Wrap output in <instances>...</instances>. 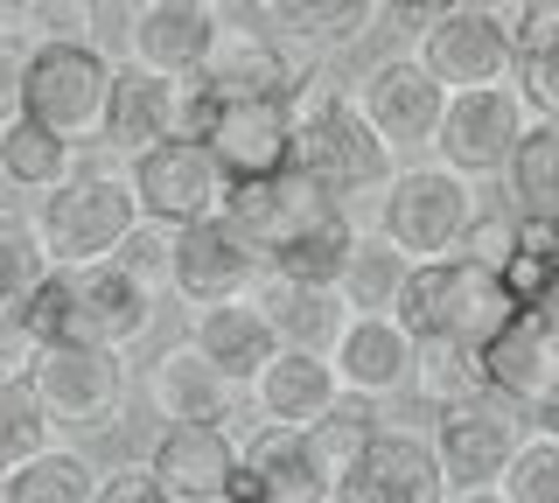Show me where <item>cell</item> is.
Segmentation results:
<instances>
[{"label":"cell","instance_id":"obj_12","mask_svg":"<svg viewBox=\"0 0 559 503\" xmlns=\"http://www.w3.org/2000/svg\"><path fill=\"white\" fill-rule=\"evenodd\" d=\"M266 280V252L245 245L224 217L189 224L168 238V294L189 308H224V301H252Z\"/></svg>","mask_w":559,"mask_h":503},{"label":"cell","instance_id":"obj_11","mask_svg":"<svg viewBox=\"0 0 559 503\" xmlns=\"http://www.w3.org/2000/svg\"><path fill=\"white\" fill-rule=\"evenodd\" d=\"M127 182H133L140 224H162V231H189V224L224 217V196H231L217 154L203 141H162V147L133 154Z\"/></svg>","mask_w":559,"mask_h":503},{"label":"cell","instance_id":"obj_22","mask_svg":"<svg viewBox=\"0 0 559 503\" xmlns=\"http://www.w3.org/2000/svg\"><path fill=\"white\" fill-rule=\"evenodd\" d=\"M154 482L168 503H224L238 476V433L231 427H162L147 447Z\"/></svg>","mask_w":559,"mask_h":503},{"label":"cell","instance_id":"obj_15","mask_svg":"<svg viewBox=\"0 0 559 503\" xmlns=\"http://www.w3.org/2000/svg\"><path fill=\"white\" fill-rule=\"evenodd\" d=\"M349 98H357L364 127L392 154L399 147H433V127H441V106H448V92L419 71L413 57H378L371 71L349 84Z\"/></svg>","mask_w":559,"mask_h":503},{"label":"cell","instance_id":"obj_14","mask_svg":"<svg viewBox=\"0 0 559 503\" xmlns=\"http://www.w3.org/2000/svg\"><path fill=\"white\" fill-rule=\"evenodd\" d=\"M203 147L217 154L224 182H266L294 168V98H217Z\"/></svg>","mask_w":559,"mask_h":503},{"label":"cell","instance_id":"obj_5","mask_svg":"<svg viewBox=\"0 0 559 503\" xmlns=\"http://www.w3.org/2000/svg\"><path fill=\"white\" fill-rule=\"evenodd\" d=\"M22 378L43 398L49 427H78V433L119 427V412L133 398L127 350H105V343H43V350L22 357Z\"/></svg>","mask_w":559,"mask_h":503},{"label":"cell","instance_id":"obj_40","mask_svg":"<svg viewBox=\"0 0 559 503\" xmlns=\"http://www.w3.org/2000/svg\"><path fill=\"white\" fill-rule=\"evenodd\" d=\"M511 84L524 92V106H532V119H552V127H559V22H552L546 36H538V43L518 57Z\"/></svg>","mask_w":559,"mask_h":503},{"label":"cell","instance_id":"obj_13","mask_svg":"<svg viewBox=\"0 0 559 503\" xmlns=\"http://www.w3.org/2000/svg\"><path fill=\"white\" fill-rule=\"evenodd\" d=\"M433 462L448 476V496H468V490H497L503 468H511L524 427L518 412H503L497 398H476V406H441L433 412Z\"/></svg>","mask_w":559,"mask_h":503},{"label":"cell","instance_id":"obj_29","mask_svg":"<svg viewBox=\"0 0 559 503\" xmlns=\"http://www.w3.org/2000/svg\"><path fill=\"white\" fill-rule=\"evenodd\" d=\"M384 433V412H378V398H357V392H336V406L322 412V420L308 427V455L314 468H322V482L336 490V482L357 468L364 455H371V441Z\"/></svg>","mask_w":559,"mask_h":503},{"label":"cell","instance_id":"obj_23","mask_svg":"<svg viewBox=\"0 0 559 503\" xmlns=\"http://www.w3.org/2000/svg\"><path fill=\"white\" fill-rule=\"evenodd\" d=\"M413 350L419 343L406 336L399 315H349V328L336 336V350H329V371L357 398H392V392L413 385Z\"/></svg>","mask_w":559,"mask_h":503},{"label":"cell","instance_id":"obj_45","mask_svg":"<svg viewBox=\"0 0 559 503\" xmlns=\"http://www.w3.org/2000/svg\"><path fill=\"white\" fill-rule=\"evenodd\" d=\"M28 36H14V28H0V127L8 119H22V84H28Z\"/></svg>","mask_w":559,"mask_h":503},{"label":"cell","instance_id":"obj_44","mask_svg":"<svg viewBox=\"0 0 559 503\" xmlns=\"http://www.w3.org/2000/svg\"><path fill=\"white\" fill-rule=\"evenodd\" d=\"M98 503H168V490L154 482L147 462H119V468H98Z\"/></svg>","mask_w":559,"mask_h":503},{"label":"cell","instance_id":"obj_17","mask_svg":"<svg viewBox=\"0 0 559 503\" xmlns=\"http://www.w3.org/2000/svg\"><path fill=\"white\" fill-rule=\"evenodd\" d=\"M70 294H78V343H105V350H133L154 328L168 294H154L140 273H127L119 259L98 266H70Z\"/></svg>","mask_w":559,"mask_h":503},{"label":"cell","instance_id":"obj_48","mask_svg":"<svg viewBox=\"0 0 559 503\" xmlns=\"http://www.w3.org/2000/svg\"><path fill=\"white\" fill-rule=\"evenodd\" d=\"M0 28H14V0H0Z\"/></svg>","mask_w":559,"mask_h":503},{"label":"cell","instance_id":"obj_38","mask_svg":"<svg viewBox=\"0 0 559 503\" xmlns=\"http://www.w3.org/2000/svg\"><path fill=\"white\" fill-rule=\"evenodd\" d=\"M14 36H28V49H98V0H14Z\"/></svg>","mask_w":559,"mask_h":503},{"label":"cell","instance_id":"obj_10","mask_svg":"<svg viewBox=\"0 0 559 503\" xmlns=\"http://www.w3.org/2000/svg\"><path fill=\"white\" fill-rule=\"evenodd\" d=\"M314 71H322V63H314V49L273 36L266 22L217 14V43H210L197 84H203L210 98H294Z\"/></svg>","mask_w":559,"mask_h":503},{"label":"cell","instance_id":"obj_7","mask_svg":"<svg viewBox=\"0 0 559 503\" xmlns=\"http://www.w3.org/2000/svg\"><path fill=\"white\" fill-rule=\"evenodd\" d=\"M217 98L197 77H154L133 63H112V106H105V133L98 147H112L119 161L162 147V141H203Z\"/></svg>","mask_w":559,"mask_h":503},{"label":"cell","instance_id":"obj_33","mask_svg":"<svg viewBox=\"0 0 559 503\" xmlns=\"http://www.w3.org/2000/svg\"><path fill=\"white\" fill-rule=\"evenodd\" d=\"M503 182H511L518 217L559 224V127H552V119H532V127H524L511 168H503Z\"/></svg>","mask_w":559,"mask_h":503},{"label":"cell","instance_id":"obj_36","mask_svg":"<svg viewBox=\"0 0 559 503\" xmlns=\"http://www.w3.org/2000/svg\"><path fill=\"white\" fill-rule=\"evenodd\" d=\"M43 447H57V427H49L43 398L28 392L22 371H0V482H8L14 468H28Z\"/></svg>","mask_w":559,"mask_h":503},{"label":"cell","instance_id":"obj_32","mask_svg":"<svg viewBox=\"0 0 559 503\" xmlns=\"http://www.w3.org/2000/svg\"><path fill=\"white\" fill-rule=\"evenodd\" d=\"M413 392L427 398L433 412L489 398V385H483V343H448V336L419 343V350H413Z\"/></svg>","mask_w":559,"mask_h":503},{"label":"cell","instance_id":"obj_24","mask_svg":"<svg viewBox=\"0 0 559 503\" xmlns=\"http://www.w3.org/2000/svg\"><path fill=\"white\" fill-rule=\"evenodd\" d=\"M147 406L162 412L168 427H231L238 385L217 363H203L189 343H168V350L147 363Z\"/></svg>","mask_w":559,"mask_h":503},{"label":"cell","instance_id":"obj_39","mask_svg":"<svg viewBox=\"0 0 559 503\" xmlns=\"http://www.w3.org/2000/svg\"><path fill=\"white\" fill-rule=\"evenodd\" d=\"M497 490H503V503H559V441L552 433H524Z\"/></svg>","mask_w":559,"mask_h":503},{"label":"cell","instance_id":"obj_35","mask_svg":"<svg viewBox=\"0 0 559 503\" xmlns=\"http://www.w3.org/2000/svg\"><path fill=\"white\" fill-rule=\"evenodd\" d=\"M406 273H413V266H406L392 245H384L378 231H371V238L357 231V252H349L336 294L349 301V315H392V308H399V287H406Z\"/></svg>","mask_w":559,"mask_h":503},{"label":"cell","instance_id":"obj_30","mask_svg":"<svg viewBox=\"0 0 559 503\" xmlns=\"http://www.w3.org/2000/svg\"><path fill=\"white\" fill-rule=\"evenodd\" d=\"M349 252H357V224H349V211H329L322 224H308L301 238H287L280 252H266V273L273 280H294V287H336Z\"/></svg>","mask_w":559,"mask_h":503},{"label":"cell","instance_id":"obj_47","mask_svg":"<svg viewBox=\"0 0 559 503\" xmlns=\"http://www.w3.org/2000/svg\"><path fill=\"white\" fill-rule=\"evenodd\" d=\"M454 503H503V490H468V496H454Z\"/></svg>","mask_w":559,"mask_h":503},{"label":"cell","instance_id":"obj_9","mask_svg":"<svg viewBox=\"0 0 559 503\" xmlns=\"http://www.w3.org/2000/svg\"><path fill=\"white\" fill-rule=\"evenodd\" d=\"M532 127V106L511 77L503 84H476V92H448L441 106V127H433V161L454 168V176L483 182V176H503L511 154Z\"/></svg>","mask_w":559,"mask_h":503},{"label":"cell","instance_id":"obj_46","mask_svg":"<svg viewBox=\"0 0 559 503\" xmlns=\"http://www.w3.org/2000/svg\"><path fill=\"white\" fill-rule=\"evenodd\" d=\"M384 14H392V28H406V36L419 43L427 28H441L454 14V0H384Z\"/></svg>","mask_w":559,"mask_h":503},{"label":"cell","instance_id":"obj_19","mask_svg":"<svg viewBox=\"0 0 559 503\" xmlns=\"http://www.w3.org/2000/svg\"><path fill=\"white\" fill-rule=\"evenodd\" d=\"M217 43V0H140L127 22V63L154 77H197Z\"/></svg>","mask_w":559,"mask_h":503},{"label":"cell","instance_id":"obj_37","mask_svg":"<svg viewBox=\"0 0 559 503\" xmlns=\"http://www.w3.org/2000/svg\"><path fill=\"white\" fill-rule=\"evenodd\" d=\"M49 273V259H43V238H35V224L22 211H8L0 203V322L14 328V315H22V301H28V287Z\"/></svg>","mask_w":559,"mask_h":503},{"label":"cell","instance_id":"obj_31","mask_svg":"<svg viewBox=\"0 0 559 503\" xmlns=\"http://www.w3.org/2000/svg\"><path fill=\"white\" fill-rule=\"evenodd\" d=\"M78 176V147H63L57 133H43L35 119H8L0 127V182L8 189H35L49 196L57 182Z\"/></svg>","mask_w":559,"mask_h":503},{"label":"cell","instance_id":"obj_20","mask_svg":"<svg viewBox=\"0 0 559 503\" xmlns=\"http://www.w3.org/2000/svg\"><path fill=\"white\" fill-rule=\"evenodd\" d=\"M336 490L322 482V468L308 455V433L294 427H266L259 420L238 441V476L224 503H329Z\"/></svg>","mask_w":559,"mask_h":503},{"label":"cell","instance_id":"obj_49","mask_svg":"<svg viewBox=\"0 0 559 503\" xmlns=\"http://www.w3.org/2000/svg\"><path fill=\"white\" fill-rule=\"evenodd\" d=\"M552 259H559V224H552Z\"/></svg>","mask_w":559,"mask_h":503},{"label":"cell","instance_id":"obj_41","mask_svg":"<svg viewBox=\"0 0 559 503\" xmlns=\"http://www.w3.org/2000/svg\"><path fill=\"white\" fill-rule=\"evenodd\" d=\"M483 14L503 28V43L524 57V49H532V43L559 22V0H483Z\"/></svg>","mask_w":559,"mask_h":503},{"label":"cell","instance_id":"obj_42","mask_svg":"<svg viewBox=\"0 0 559 503\" xmlns=\"http://www.w3.org/2000/svg\"><path fill=\"white\" fill-rule=\"evenodd\" d=\"M168 238H175V231H162V224H133V238H127L112 259H119L127 273H140L154 294H168Z\"/></svg>","mask_w":559,"mask_h":503},{"label":"cell","instance_id":"obj_21","mask_svg":"<svg viewBox=\"0 0 559 503\" xmlns=\"http://www.w3.org/2000/svg\"><path fill=\"white\" fill-rule=\"evenodd\" d=\"M329 211H343V203H329L301 168H280L266 182H231V196H224V224L259 252H280L287 238H301L308 224H322Z\"/></svg>","mask_w":559,"mask_h":503},{"label":"cell","instance_id":"obj_3","mask_svg":"<svg viewBox=\"0 0 559 503\" xmlns=\"http://www.w3.org/2000/svg\"><path fill=\"white\" fill-rule=\"evenodd\" d=\"M476 211L483 203L468 176H454L441 161H413V168H392V182L378 189V238L406 266H427V259L462 252Z\"/></svg>","mask_w":559,"mask_h":503},{"label":"cell","instance_id":"obj_8","mask_svg":"<svg viewBox=\"0 0 559 503\" xmlns=\"http://www.w3.org/2000/svg\"><path fill=\"white\" fill-rule=\"evenodd\" d=\"M483 385L503 412H518L524 433L552 420L559 412V315L552 308H518L483 343Z\"/></svg>","mask_w":559,"mask_h":503},{"label":"cell","instance_id":"obj_43","mask_svg":"<svg viewBox=\"0 0 559 503\" xmlns=\"http://www.w3.org/2000/svg\"><path fill=\"white\" fill-rule=\"evenodd\" d=\"M511 252H518V217H503V211H476V224H468V238H462V259H476V266L497 273Z\"/></svg>","mask_w":559,"mask_h":503},{"label":"cell","instance_id":"obj_4","mask_svg":"<svg viewBox=\"0 0 559 503\" xmlns=\"http://www.w3.org/2000/svg\"><path fill=\"white\" fill-rule=\"evenodd\" d=\"M399 322H406L413 343H489L503 322L518 315L511 294H503V280L489 266H476V259L448 252V259H427V266L406 273V287H399Z\"/></svg>","mask_w":559,"mask_h":503},{"label":"cell","instance_id":"obj_27","mask_svg":"<svg viewBox=\"0 0 559 503\" xmlns=\"http://www.w3.org/2000/svg\"><path fill=\"white\" fill-rule=\"evenodd\" d=\"M336 392H343V385H336V371H329V357L280 350L266 371H259L252 406H259V420H266V427H294V433H308L329 406H336Z\"/></svg>","mask_w":559,"mask_h":503},{"label":"cell","instance_id":"obj_16","mask_svg":"<svg viewBox=\"0 0 559 503\" xmlns=\"http://www.w3.org/2000/svg\"><path fill=\"white\" fill-rule=\"evenodd\" d=\"M329 503H448V476L419 427H384Z\"/></svg>","mask_w":559,"mask_h":503},{"label":"cell","instance_id":"obj_2","mask_svg":"<svg viewBox=\"0 0 559 503\" xmlns=\"http://www.w3.org/2000/svg\"><path fill=\"white\" fill-rule=\"evenodd\" d=\"M28 224L43 238V259L70 273V266H98V259H112L127 245L140 224V203H133L127 168H78L49 196H35Z\"/></svg>","mask_w":559,"mask_h":503},{"label":"cell","instance_id":"obj_28","mask_svg":"<svg viewBox=\"0 0 559 503\" xmlns=\"http://www.w3.org/2000/svg\"><path fill=\"white\" fill-rule=\"evenodd\" d=\"M252 14L273 36H287V43L322 57V49H349V43L371 36L384 0H252Z\"/></svg>","mask_w":559,"mask_h":503},{"label":"cell","instance_id":"obj_26","mask_svg":"<svg viewBox=\"0 0 559 503\" xmlns=\"http://www.w3.org/2000/svg\"><path fill=\"white\" fill-rule=\"evenodd\" d=\"M259 315L273 322L280 350H308V357H329L336 350V336L349 328V301L336 287H294V280H259Z\"/></svg>","mask_w":559,"mask_h":503},{"label":"cell","instance_id":"obj_25","mask_svg":"<svg viewBox=\"0 0 559 503\" xmlns=\"http://www.w3.org/2000/svg\"><path fill=\"white\" fill-rule=\"evenodd\" d=\"M189 350L203 363H217L238 392H252L259 371L280 357V336H273V322L259 315V301H224V308H197V315H189Z\"/></svg>","mask_w":559,"mask_h":503},{"label":"cell","instance_id":"obj_1","mask_svg":"<svg viewBox=\"0 0 559 503\" xmlns=\"http://www.w3.org/2000/svg\"><path fill=\"white\" fill-rule=\"evenodd\" d=\"M294 168H301L329 203L371 196V189L392 182V147L364 127L349 84L329 77V71H314L301 92H294Z\"/></svg>","mask_w":559,"mask_h":503},{"label":"cell","instance_id":"obj_18","mask_svg":"<svg viewBox=\"0 0 559 503\" xmlns=\"http://www.w3.org/2000/svg\"><path fill=\"white\" fill-rule=\"evenodd\" d=\"M413 63L427 71L441 92H476V84H503L518 71V49L503 43V28L483 8H454L441 28L413 43Z\"/></svg>","mask_w":559,"mask_h":503},{"label":"cell","instance_id":"obj_50","mask_svg":"<svg viewBox=\"0 0 559 503\" xmlns=\"http://www.w3.org/2000/svg\"><path fill=\"white\" fill-rule=\"evenodd\" d=\"M454 8H483V0H454Z\"/></svg>","mask_w":559,"mask_h":503},{"label":"cell","instance_id":"obj_34","mask_svg":"<svg viewBox=\"0 0 559 503\" xmlns=\"http://www.w3.org/2000/svg\"><path fill=\"white\" fill-rule=\"evenodd\" d=\"M0 503H98V468L78 447H43L28 468L0 482Z\"/></svg>","mask_w":559,"mask_h":503},{"label":"cell","instance_id":"obj_6","mask_svg":"<svg viewBox=\"0 0 559 503\" xmlns=\"http://www.w3.org/2000/svg\"><path fill=\"white\" fill-rule=\"evenodd\" d=\"M105 106H112V57L78 43H49L28 57L22 84V119H35L43 133H57L63 147H98Z\"/></svg>","mask_w":559,"mask_h":503},{"label":"cell","instance_id":"obj_51","mask_svg":"<svg viewBox=\"0 0 559 503\" xmlns=\"http://www.w3.org/2000/svg\"><path fill=\"white\" fill-rule=\"evenodd\" d=\"M552 315H559V301H552Z\"/></svg>","mask_w":559,"mask_h":503}]
</instances>
